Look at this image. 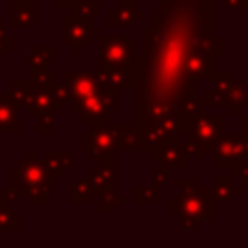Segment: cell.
I'll return each instance as SVG.
<instances>
[{
    "label": "cell",
    "instance_id": "cell-1",
    "mask_svg": "<svg viewBox=\"0 0 248 248\" xmlns=\"http://www.w3.org/2000/svg\"><path fill=\"white\" fill-rule=\"evenodd\" d=\"M213 29V0H159L151 25L141 33V50L132 58L134 124L174 116L198 95V81L188 74L196 39Z\"/></svg>",
    "mask_w": 248,
    "mask_h": 248
},
{
    "label": "cell",
    "instance_id": "cell-2",
    "mask_svg": "<svg viewBox=\"0 0 248 248\" xmlns=\"http://www.w3.org/2000/svg\"><path fill=\"white\" fill-rule=\"evenodd\" d=\"M56 176L45 163L37 157V151H29V157L12 170V186L23 194L29 203H45L54 190Z\"/></svg>",
    "mask_w": 248,
    "mask_h": 248
},
{
    "label": "cell",
    "instance_id": "cell-3",
    "mask_svg": "<svg viewBox=\"0 0 248 248\" xmlns=\"http://www.w3.org/2000/svg\"><path fill=\"white\" fill-rule=\"evenodd\" d=\"M213 203L215 202L209 198L207 186L200 184L169 196V211L178 215L182 231H196L202 221L211 223L215 217Z\"/></svg>",
    "mask_w": 248,
    "mask_h": 248
},
{
    "label": "cell",
    "instance_id": "cell-4",
    "mask_svg": "<svg viewBox=\"0 0 248 248\" xmlns=\"http://www.w3.org/2000/svg\"><path fill=\"white\" fill-rule=\"evenodd\" d=\"M186 140H180L184 151L188 157H194L198 161L205 159V153H209L217 141V138L223 134V116L221 114H202L196 120L190 122L188 130L184 132Z\"/></svg>",
    "mask_w": 248,
    "mask_h": 248
},
{
    "label": "cell",
    "instance_id": "cell-5",
    "mask_svg": "<svg viewBox=\"0 0 248 248\" xmlns=\"http://www.w3.org/2000/svg\"><path fill=\"white\" fill-rule=\"evenodd\" d=\"M116 89L110 87L108 83H105L99 91H95L89 97H83L79 101H76L70 108L72 114L78 116L81 120V124L85 126H93V124H107L110 116H116L118 112V103H116Z\"/></svg>",
    "mask_w": 248,
    "mask_h": 248
},
{
    "label": "cell",
    "instance_id": "cell-6",
    "mask_svg": "<svg viewBox=\"0 0 248 248\" xmlns=\"http://www.w3.org/2000/svg\"><path fill=\"white\" fill-rule=\"evenodd\" d=\"M120 134L122 126H108V124H93L87 132L81 134V149L87 151L91 157H107L118 153L120 149Z\"/></svg>",
    "mask_w": 248,
    "mask_h": 248
},
{
    "label": "cell",
    "instance_id": "cell-7",
    "mask_svg": "<svg viewBox=\"0 0 248 248\" xmlns=\"http://www.w3.org/2000/svg\"><path fill=\"white\" fill-rule=\"evenodd\" d=\"M136 54V39L132 35H99V68L122 66L130 68Z\"/></svg>",
    "mask_w": 248,
    "mask_h": 248
},
{
    "label": "cell",
    "instance_id": "cell-8",
    "mask_svg": "<svg viewBox=\"0 0 248 248\" xmlns=\"http://www.w3.org/2000/svg\"><path fill=\"white\" fill-rule=\"evenodd\" d=\"M213 165L217 169H231L242 159H248V136L221 134L213 145Z\"/></svg>",
    "mask_w": 248,
    "mask_h": 248
},
{
    "label": "cell",
    "instance_id": "cell-9",
    "mask_svg": "<svg viewBox=\"0 0 248 248\" xmlns=\"http://www.w3.org/2000/svg\"><path fill=\"white\" fill-rule=\"evenodd\" d=\"M93 37H99V29L91 27L89 21L79 19L76 16L64 19V45L72 46L74 54H79Z\"/></svg>",
    "mask_w": 248,
    "mask_h": 248
},
{
    "label": "cell",
    "instance_id": "cell-10",
    "mask_svg": "<svg viewBox=\"0 0 248 248\" xmlns=\"http://www.w3.org/2000/svg\"><path fill=\"white\" fill-rule=\"evenodd\" d=\"M62 81L72 89L76 101L93 95L107 83L99 72L93 74V72H70V70H66L62 74Z\"/></svg>",
    "mask_w": 248,
    "mask_h": 248
},
{
    "label": "cell",
    "instance_id": "cell-11",
    "mask_svg": "<svg viewBox=\"0 0 248 248\" xmlns=\"http://www.w3.org/2000/svg\"><path fill=\"white\" fill-rule=\"evenodd\" d=\"M145 143H147V151L159 143L165 141H172V140H180V132H178V124L174 116H167V118H159V120H151L145 122L141 126Z\"/></svg>",
    "mask_w": 248,
    "mask_h": 248
},
{
    "label": "cell",
    "instance_id": "cell-12",
    "mask_svg": "<svg viewBox=\"0 0 248 248\" xmlns=\"http://www.w3.org/2000/svg\"><path fill=\"white\" fill-rule=\"evenodd\" d=\"M149 151H151V159L153 161H159V165L165 167V169H170V167L186 169L188 167V155H186L180 140L159 143V145L151 147Z\"/></svg>",
    "mask_w": 248,
    "mask_h": 248
},
{
    "label": "cell",
    "instance_id": "cell-13",
    "mask_svg": "<svg viewBox=\"0 0 248 248\" xmlns=\"http://www.w3.org/2000/svg\"><path fill=\"white\" fill-rule=\"evenodd\" d=\"M143 19V12L136 8L132 0H120L112 10H108L107 25L110 29H124Z\"/></svg>",
    "mask_w": 248,
    "mask_h": 248
},
{
    "label": "cell",
    "instance_id": "cell-14",
    "mask_svg": "<svg viewBox=\"0 0 248 248\" xmlns=\"http://www.w3.org/2000/svg\"><path fill=\"white\" fill-rule=\"evenodd\" d=\"M99 161H101L99 169L93 170L89 176H85L95 194H99L105 188L116 186V178H118V174H116V153L107 155V157H101Z\"/></svg>",
    "mask_w": 248,
    "mask_h": 248
},
{
    "label": "cell",
    "instance_id": "cell-15",
    "mask_svg": "<svg viewBox=\"0 0 248 248\" xmlns=\"http://www.w3.org/2000/svg\"><path fill=\"white\" fill-rule=\"evenodd\" d=\"M242 192L240 184L234 182L232 176H217L213 178V184L207 186V194L213 202H229L234 196H238Z\"/></svg>",
    "mask_w": 248,
    "mask_h": 248
},
{
    "label": "cell",
    "instance_id": "cell-16",
    "mask_svg": "<svg viewBox=\"0 0 248 248\" xmlns=\"http://www.w3.org/2000/svg\"><path fill=\"white\" fill-rule=\"evenodd\" d=\"M99 74L116 91H130L132 89V66L130 68L107 66V68H99Z\"/></svg>",
    "mask_w": 248,
    "mask_h": 248
},
{
    "label": "cell",
    "instance_id": "cell-17",
    "mask_svg": "<svg viewBox=\"0 0 248 248\" xmlns=\"http://www.w3.org/2000/svg\"><path fill=\"white\" fill-rule=\"evenodd\" d=\"M225 107H229L231 114L234 116L242 114V108H248V79H232V87L227 95Z\"/></svg>",
    "mask_w": 248,
    "mask_h": 248
},
{
    "label": "cell",
    "instance_id": "cell-18",
    "mask_svg": "<svg viewBox=\"0 0 248 248\" xmlns=\"http://www.w3.org/2000/svg\"><path fill=\"white\" fill-rule=\"evenodd\" d=\"M118 151H147V143H145V138H143V132L140 126H136V124L122 126Z\"/></svg>",
    "mask_w": 248,
    "mask_h": 248
},
{
    "label": "cell",
    "instance_id": "cell-19",
    "mask_svg": "<svg viewBox=\"0 0 248 248\" xmlns=\"http://www.w3.org/2000/svg\"><path fill=\"white\" fill-rule=\"evenodd\" d=\"M45 163L48 165V169L52 170V174L56 178H62L64 172L74 165V153L70 149L64 151H46L45 153Z\"/></svg>",
    "mask_w": 248,
    "mask_h": 248
},
{
    "label": "cell",
    "instance_id": "cell-20",
    "mask_svg": "<svg viewBox=\"0 0 248 248\" xmlns=\"http://www.w3.org/2000/svg\"><path fill=\"white\" fill-rule=\"evenodd\" d=\"M17 116H19V107L2 97L0 99V132H19V124H17Z\"/></svg>",
    "mask_w": 248,
    "mask_h": 248
},
{
    "label": "cell",
    "instance_id": "cell-21",
    "mask_svg": "<svg viewBox=\"0 0 248 248\" xmlns=\"http://www.w3.org/2000/svg\"><path fill=\"white\" fill-rule=\"evenodd\" d=\"M27 112L31 116H37L41 112H46V110H52L54 105H52V99H50V89H43V87H33L31 91V97L25 105Z\"/></svg>",
    "mask_w": 248,
    "mask_h": 248
},
{
    "label": "cell",
    "instance_id": "cell-22",
    "mask_svg": "<svg viewBox=\"0 0 248 248\" xmlns=\"http://www.w3.org/2000/svg\"><path fill=\"white\" fill-rule=\"evenodd\" d=\"M97 196H99V211H103V213H114L120 205L126 203V196L120 194V192L116 190V186L105 188V190H101Z\"/></svg>",
    "mask_w": 248,
    "mask_h": 248
},
{
    "label": "cell",
    "instance_id": "cell-23",
    "mask_svg": "<svg viewBox=\"0 0 248 248\" xmlns=\"http://www.w3.org/2000/svg\"><path fill=\"white\" fill-rule=\"evenodd\" d=\"M54 45H46V46H29V70H39V68H46L50 64V60L54 58Z\"/></svg>",
    "mask_w": 248,
    "mask_h": 248
},
{
    "label": "cell",
    "instance_id": "cell-24",
    "mask_svg": "<svg viewBox=\"0 0 248 248\" xmlns=\"http://www.w3.org/2000/svg\"><path fill=\"white\" fill-rule=\"evenodd\" d=\"M72 16L79 17V19H85V21H93L101 16V4L95 2V0H79V2H74L72 0Z\"/></svg>",
    "mask_w": 248,
    "mask_h": 248
},
{
    "label": "cell",
    "instance_id": "cell-25",
    "mask_svg": "<svg viewBox=\"0 0 248 248\" xmlns=\"http://www.w3.org/2000/svg\"><path fill=\"white\" fill-rule=\"evenodd\" d=\"M31 91H33V85L29 83V79H25V81H12L10 89L4 91V97L14 101L17 107H25L29 97H31Z\"/></svg>",
    "mask_w": 248,
    "mask_h": 248
},
{
    "label": "cell",
    "instance_id": "cell-26",
    "mask_svg": "<svg viewBox=\"0 0 248 248\" xmlns=\"http://www.w3.org/2000/svg\"><path fill=\"white\" fill-rule=\"evenodd\" d=\"M12 27H37V17L35 10L25 8V6H12V16H10Z\"/></svg>",
    "mask_w": 248,
    "mask_h": 248
},
{
    "label": "cell",
    "instance_id": "cell-27",
    "mask_svg": "<svg viewBox=\"0 0 248 248\" xmlns=\"http://www.w3.org/2000/svg\"><path fill=\"white\" fill-rule=\"evenodd\" d=\"M134 202L138 205L141 203H153V205H159L161 203V186L159 184H151V186H136L134 188Z\"/></svg>",
    "mask_w": 248,
    "mask_h": 248
},
{
    "label": "cell",
    "instance_id": "cell-28",
    "mask_svg": "<svg viewBox=\"0 0 248 248\" xmlns=\"http://www.w3.org/2000/svg\"><path fill=\"white\" fill-rule=\"evenodd\" d=\"M50 99H52V105L54 107H72L76 103L74 99V93L72 89L62 81V83H52L50 85Z\"/></svg>",
    "mask_w": 248,
    "mask_h": 248
},
{
    "label": "cell",
    "instance_id": "cell-29",
    "mask_svg": "<svg viewBox=\"0 0 248 248\" xmlns=\"http://www.w3.org/2000/svg\"><path fill=\"white\" fill-rule=\"evenodd\" d=\"M95 196L91 184L87 182V178H76L72 182V202L74 203H89L91 198Z\"/></svg>",
    "mask_w": 248,
    "mask_h": 248
},
{
    "label": "cell",
    "instance_id": "cell-30",
    "mask_svg": "<svg viewBox=\"0 0 248 248\" xmlns=\"http://www.w3.org/2000/svg\"><path fill=\"white\" fill-rule=\"evenodd\" d=\"M29 83L33 87H43V89H50V85L56 81L54 72L46 70V68H39V70H29Z\"/></svg>",
    "mask_w": 248,
    "mask_h": 248
},
{
    "label": "cell",
    "instance_id": "cell-31",
    "mask_svg": "<svg viewBox=\"0 0 248 248\" xmlns=\"http://www.w3.org/2000/svg\"><path fill=\"white\" fill-rule=\"evenodd\" d=\"M211 81H213V89L227 103V95H229V91L232 87V74L231 72H215L213 78H211Z\"/></svg>",
    "mask_w": 248,
    "mask_h": 248
},
{
    "label": "cell",
    "instance_id": "cell-32",
    "mask_svg": "<svg viewBox=\"0 0 248 248\" xmlns=\"http://www.w3.org/2000/svg\"><path fill=\"white\" fill-rule=\"evenodd\" d=\"M19 229V213L12 211L8 203L0 207V231H14Z\"/></svg>",
    "mask_w": 248,
    "mask_h": 248
},
{
    "label": "cell",
    "instance_id": "cell-33",
    "mask_svg": "<svg viewBox=\"0 0 248 248\" xmlns=\"http://www.w3.org/2000/svg\"><path fill=\"white\" fill-rule=\"evenodd\" d=\"M37 130L41 134H52L56 130V126H54V108L37 114Z\"/></svg>",
    "mask_w": 248,
    "mask_h": 248
},
{
    "label": "cell",
    "instance_id": "cell-34",
    "mask_svg": "<svg viewBox=\"0 0 248 248\" xmlns=\"http://www.w3.org/2000/svg\"><path fill=\"white\" fill-rule=\"evenodd\" d=\"M229 170H231V176L240 184V188L248 186V159L238 161V163L232 165Z\"/></svg>",
    "mask_w": 248,
    "mask_h": 248
},
{
    "label": "cell",
    "instance_id": "cell-35",
    "mask_svg": "<svg viewBox=\"0 0 248 248\" xmlns=\"http://www.w3.org/2000/svg\"><path fill=\"white\" fill-rule=\"evenodd\" d=\"M12 39H10V33L8 29L2 25V19H0V60L4 58V54H8L12 50Z\"/></svg>",
    "mask_w": 248,
    "mask_h": 248
},
{
    "label": "cell",
    "instance_id": "cell-36",
    "mask_svg": "<svg viewBox=\"0 0 248 248\" xmlns=\"http://www.w3.org/2000/svg\"><path fill=\"white\" fill-rule=\"evenodd\" d=\"M221 6L229 12H242L248 10V0H221Z\"/></svg>",
    "mask_w": 248,
    "mask_h": 248
},
{
    "label": "cell",
    "instance_id": "cell-37",
    "mask_svg": "<svg viewBox=\"0 0 248 248\" xmlns=\"http://www.w3.org/2000/svg\"><path fill=\"white\" fill-rule=\"evenodd\" d=\"M0 196H2V200H4V203H8V205H10V203H14V202H17L21 194H19V190H17L16 186H12V184H10V186H6V188L2 190V194H0Z\"/></svg>",
    "mask_w": 248,
    "mask_h": 248
},
{
    "label": "cell",
    "instance_id": "cell-38",
    "mask_svg": "<svg viewBox=\"0 0 248 248\" xmlns=\"http://www.w3.org/2000/svg\"><path fill=\"white\" fill-rule=\"evenodd\" d=\"M153 182L159 184V186H165L170 182V174H169V169L161 167L159 170H153Z\"/></svg>",
    "mask_w": 248,
    "mask_h": 248
},
{
    "label": "cell",
    "instance_id": "cell-39",
    "mask_svg": "<svg viewBox=\"0 0 248 248\" xmlns=\"http://www.w3.org/2000/svg\"><path fill=\"white\" fill-rule=\"evenodd\" d=\"M196 184H198L196 176H180V178H178V186H180V190L192 188V186H196Z\"/></svg>",
    "mask_w": 248,
    "mask_h": 248
},
{
    "label": "cell",
    "instance_id": "cell-40",
    "mask_svg": "<svg viewBox=\"0 0 248 248\" xmlns=\"http://www.w3.org/2000/svg\"><path fill=\"white\" fill-rule=\"evenodd\" d=\"M6 2H10L12 6H25V8H31V10L37 8V0H6Z\"/></svg>",
    "mask_w": 248,
    "mask_h": 248
},
{
    "label": "cell",
    "instance_id": "cell-41",
    "mask_svg": "<svg viewBox=\"0 0 248 248\" xmlns=\"http://www.w3.org/2000/svg\"><path fill=\"white\" fill-rule=\"evenodd\" d=\"M238 124H240V134L248 136V112L238 114Z\"/></svg>",
    "mask_w": 248,
    "mask_h": 248
},
{
    "label": "cell",
    "instance_id": "cell-42",
    "mask_svg": "<svg viewBox=\"0 0 248 248\" xmlns=\"http://www.w3.org/2000/svg\"><path fill=\"white\" fill-rule=\"evenodd\" d=\"M70 6H72V0H56L54 2L56 10H70Z\"/></svg>",
    "mask_w": 248,
    "mask_h": 248
},
{
    "label": "cell",
    "instance_id": "cell-43",
    "mask_svg": "<svg viewBox=\"0 0 248 248\" xmlns=\"http://www.w3.org/2000/svg\"><path fill=\"white\" fill-rule=\"evenodd\" d=\"M2 205H4V200H2V196H0V207H2Z\"/></svg>",
    "mask_w": 248,
    "mask_h": 248
}]
</instances>
